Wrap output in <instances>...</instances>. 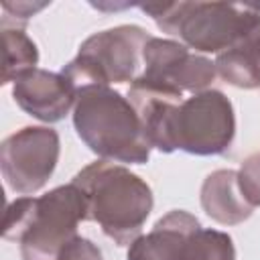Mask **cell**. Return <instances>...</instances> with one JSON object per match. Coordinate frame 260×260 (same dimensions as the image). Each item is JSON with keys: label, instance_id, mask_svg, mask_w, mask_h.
I'll return each instance as SVG.
<instances>
[{"label": "cell", "instance_id": "7a4b0ae2", "mask_svg": "<svg viewBox=\"0 0 260 260\" xmlns=\"http://www.w3.org/2000/svg\"><path fill=\"white\" fill-rule=\"evenodd\" d=\"M89 219L87 197L71 181L41 197H18L8 203L2 236L20 244L22 260H57L59 250Z\"/></svg>", "mask_w": 260, "mask_h": 260}, {"label": "cell", "instance_id": "5b68a950", "mask_svg": "<svg viewBox=\"0 0 260 260\" xmlns=\"http://www.w3.org/2000/svg\"><path fill=\"white\" fill-rule=\"evenodd\" d=\"M138 8L195 53L219 55L260 24V4L254 2H152Z\"/></svg>", "mask_w": 260, "mask_h": 260}, {"label": "cell", "instance_id": "9c48e42d", "mask_svg": "<svg viewBox=\"0 0 260 260\" xmlns=\"http://www.w3.org/2000/svg\"><path fill=\"white\" fill-rule=\"evenodd\" d=\"M12 98L28 116L53 124L63 120L71 108H75L77 87L61 71L32 69L24 73L12 85Z\"/></svg>", "mask_w": 260, "mask_h": 260}, {"label": "cell", "instance_id": "7c38bea8", "mask_svg": "<svg viewBox=\"0 0 260 260\" xmlns=\"http://www.w3.org/2000/svg\"><path fill=\"white\" fill-rule=\"evenodd\" d=\"M217 75L240 89L260 87V24L215 55Z\"/></svg>", "mask_w": 260, "mask_h": 260}, {"label": "cell", "instance_id": "ba28073f", "mask_svg": "<svg viewBox=\"0 0 260 260\" xmlns=\"http://www.w3.org/2000/svg\"><path fill=\"white\" fill-rule=\"evenodd\" d=\"M142 63L144 69L138 77L142 83L181 95L183 91L199 93L209 89L217 77L211 59L191 53L187 45L173 39L150 37L142 51Z\"/></svg>", "mask_w": 260, "mask_h": 260}, {"label": "cell", "instance_id": "3957f363", "mask_svg": "<svg viewBox=\"0 0 260 260\" xmlns=\"http://www.w3.org/2000/svg\"><path fill=\"white\" fill-rule=\"evenodd\" d=\"M73 126L85 146L102 160L142 165L150 158L152 146L136 108L110 85L77 89Z\"/></svg>", "mask_w": 260, "mask_h": 260}, {"label": "cell", "instance_id": "e0dca14e", "mask_svg": "<svg viewBox=\"0 0 260 260\" xmlns=\"http://www.w3.org/2000/svg\"><path fill=\"white\" fill-rule=\"evenodd\" d=\"M47 6V2H16V4H10V2H4L2 4V8L10 14V16H6V18H12V20H20L22 24L30 18V16H35L39 10H43Z\"/></svg>", "mask_w": 260, "mask_h": 260}, {"label": "cell", "instance_id": "6da1fadb", "mask_svg": "<svg viewBox=\"0 0 260 260\" xmlns=\"http://www.w3.org/2000/svg\"><path fill=\"white\" fill-rule=\"evenodd\" d=\"M128 100L142 120L150 146L160 152L185 150L197 156H215L234 142V106L219 89H203L183 98L134 81Z\"/></svg>", "mask_w": 260, "mask_h": 260}, {"label": "cell", "instance_id": "9a60e30c", "mask_svg": "<svg viewBox=\"0 0 260 260\" xmlns=\"http://www.w3.org/2000/svg\"><path fill=\"white\" fill-rule=\"evenodd\" d=\"M238 185L252 207H260V150L246 156L238 171Z\"/></svg>", "mask_w": 260, "mask_h": 260}, {"label": "cell", "instance_id": "277c9868", "mask_svg": "<svg viewBox=\"0 0 260 260\" xmlns=\"http://www.w3.org/2000/svg\"><path fill=\"white\" fill-rule=\"evenodd\" d=\"M73 183L85 193L89 219L118 246H130L146 223L154 197L152 189L130 169L95 160L83 167Z\"/></svg>", "mask_w": 260, "mask_h": 260}, {"label": "cell", "instance_id": "2e32d148", "mask_svg": "<svg viewBox=\"0 0 260 260\" xmlns=\"http://www.w3.org/2000/svg\"><path fill=\"white\" fill-rule=\"evenodd\" d=\"M57 260H104V256L91 240L77 234L59 250Z\"/></svg>", "mask_w": 260, "mask_h": 260}, {"label": "cell", "instance_id": "52a82bcc", "mask_svg": "<svg viewBox=\"0 0 260 260\" xmlns=\"http://www.w3.org/2000/svg\"><path fill=\"white\" fill-rule=\"evenodd\" d=\"M59 134L49 126H24L0 146V169L8 187L30 195L45 187L59 160Z\"/></svg>", "mask_w": 260, "mask_h": 260}, {"label": "cell", "instance_id": "30bf717a", "mask_svg": "<svg viewBox=\"0 0 260 260\" xmlns=\"http://www.w3.org/2000/svg\"><path fill=\"white\" fill-rule=\"evenodd\" d=\"M201 223L183 209L162 215L148 234H140L128 248L126 260H187L189 238Z\"/></svg>", "mask_w": 260, "mask_h": 260}, {"label": "cell", "instance_id": "8992f818", "mask_svg": "<svg viewBox=\"0 0 260 260\" xmlns=\"http://www.w3.org/2000/svg\"><path fill=\"white\" fill-rule=\"evenodd\" d=\"M150 35L138 24H120L87 37L61 73L75 87L126 83L140 77L142 51Z\"/></svg>", "mask_w": 260, "mask_h": 260}, {"label": "cell", "instance_id": "4fadbf2b", "mask_svg": "<svg viewBox=\"0 0 260 260\" xmlns=\"http://www.w3.org/2000/svg\"><path fill=\"white\" fill-rule=\"evenodd\" d=\"M2 43H4V65H2V83L20 79L24 73L37 69L39 49L32 39L24 32V24L10 26L2 20Z\"/></svg>", "mask_w": 260, "mask_h": 260}, {"label": "cell", "instance_id": "5bb4252c", "mask_svg": "<svg viewBox=\"0 0 260 260\" xmlns=\"http://www.w3.org/2000/svg\"><path fill=\"white\" fill-rule=\"evenodd\" d=\"M187 260H236L234 240L225 232L199 228L189 238Z\"/></svg>", "mask_w": 260, "mask_h": 260}, {"label": "cell", "instance_id": "8fae6325", "mask_svg": "<svg viewBox=\"0 0 260 260\" xmlns=\"http://www.w3.org/2000/svg\"><path fill=\"white\" fill-rule=\"evenodd\" d=\"M203 211L221 225H238L252 215V205L244 199L238 185V171L217 169L201 185Z\"/></svg>", "mask_w": 260, "mask_h": 260}]
</instances>
